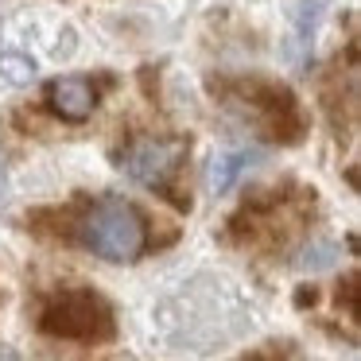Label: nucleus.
<instances>
[{
	"label": "nucleus",
	"instance_id": "nucleus-1",
	"mask_svg": "<svg viewBox=\"0 0 361 361\" xmlns=\"http://www.w3.org/2000/svg\"><path fill=\"white\" fill-rule=\"evenodd\" d=\"M51 218H59V237H71L82 249H90L94 257L113 260V264H133L148 252L152 245V226L144 218L140 206L125 202V198H86L74 210H47Z\"/></svg>",
	"mask_w": 361,
	"mask_h": 361
},
{
	"label": "nucleus",
	"instance_id": "nucleus-2",
	"mask_svg": "<svg viewBox=\"0 0 361 361\" xmlns=\"http://www.w3.org/2000/svg\"><path fill=\"white\" fill-rule=\"evenodd\" d=\"M214 97L237 121L272 144H299L307 136V117L299 97L272 78H221Z\"/></svg>",
	"mask_w": 361,
	"mask_h": 361
},
{
	"label": "nucleus",
	"instance_id": "nucleus-3",
	"mask_svg": "<svg viewBox=\"0 0 361 361\" xmlns=\"http://www.w3.org/2000/svg\"><path fill=\"white\" fill-rule=\"evenodd\" d=\"M311 210H314V195H307V190H272V195L257 198V202H249L241 214H237L233 221H229L226 237L237 245H245V249H280L283 241H288L291 233H299V229L311 221Z\"/></svg>",
	"mask_w": 361,
	"mask_h": 361
},
{
	"label": "nucleus",
	"instance_id": "nucleus-4",
	"mask_svg": "<svg viewBox=\"0 0 361 361\" xmlns=\"http://www.w3.org/2000/svg\"><path fill=\"white\" fill-rule=\"evenodd\" d=\"M35 322L47 338H63V342L97 345L117 338V314H113L109 299L94 288H63L47 295Z\"/></svg>",
	"mask_w": 361,
	"mask_h": 361
},
{
	"label": "nucleus",
	"instance_id": "nucleus-5",
	"mask_svg": "<svg viewBox=\"0 0 361 361\" xmlns=\"http://www.w3.org/2000/svg\"><path fill=\"white\" fill-rule=\"evenodd\" d=\"M113 159L133 183L164 190L171 202H179L171 183L179 179V167L187 159V140H179V136H133L121 144Z\"/></svg>",
	"mask_w": 361,
	"mask_h": 361
},
{
	"label": "nucleus",
	"instance_id": "nucleus-6",
	"mask_svg": "<svg viewBox=\"0 0 361 361\" xmlns=\"http://www.w3.org/2000/svg\"><path fill=\"white\" fill-rule=\"evenodd\" d=\"M97 102H102V90H97V82L86 78V74H71V78H59V82H51V86H47V105L63 121L94 117Z\"/></svg>",
	"mask_w": 361,
	"mask_h": 361
},
{
	"label": "nucleus",
	"instance_id": "nucleus-7",
	"mask_svg": "<svg viewBox=\"0 0 361 361\" xmlns=\"http://www.w3.org/2000/svg\"><path fill=\"white\" fill-rule=\"evenodd\" d=\"M322 16V0H303L295 12V24H291V39H288V55L291 63H303L311 55V43H314V27H319Z\"/></svg>",
	"mask_w": 361,
	"mask_h": 361
},
{
	"label": "nucleus",
	"instance_id": "nucleus-8",
	"mask_svg": "<svg viewBox=\"0 0 361 361\" xmlns=\"http://www.w3.org/2000/svg\"><path fill=\"white\" fill-rule=\"evenodd\" d=\"M252 164H260V152H221V156H214V164H210V190H214V195H226V190L233 187V183L241 179Z\"/></svg>",
	"mask_w": 361,
	"mask_h": 361
},
{
	"label": "nucleus",
	"instance_id": "nucleus-9",
	"mask_svg": "<svg viewBox=\"0 0 361 361\" xmlns=\"http://www.w3.org/2000/svg\"><path fill=\"white\" fill-rule=\"evenodd\" d=\"M338 257V249L330 241H319V245H307L303 257H299V268H311V272H319V268H330Z\"/></svg>",
	"mask_w": 361,
	"mask_h": 361
},
{
	"label": "nucleus",
	"instance_id": "nucleus-10",
	"mask_svg": "<svg viewBox=\"0 0 361 361\" xmlns=\"http://www.w3.org/2000/svg\"><path fill=\"white\" fill-rule=\"evenodd\" d=\"M345 303V314L350 319H357V276H345V283H338V307Z\"/></svg>",
	"mask_w": 361,
	"mask_h": 361
},
{
	"label": "nucleus",
	"instance_id": "nucleus-11",
	"mask_svg": "<svg viewBox=\"0 0 361 361\" xmlns=\"http://www.w3.org/2000/svg\"><path fill=\"white\" fill-rule=\"evenodd\" d=\"M288 357H291V350H288V345H264V350L245 353L241 361H288Z\"/></svg>",
	"mask_w": 361,
	"mask_h": 361
},
{
	"label": "nucleus",
	"instance_id": "nucleus-12",
	"mask_svg": "<svg viewBox=\"0 0 361 361\" xmlns=\"http://www.w3.org/2000/svg\"><path fill=\"white\" fill-rule=\"evenodd\" d=\"M0 361H20V357H16L12 350H0Z\"/></svg>",
	"mask_w": 361,
	"mask_h": 361
},
{
	"label": "nucleus",
	"instance_id": "nucleus-13",
	"mask_svg": "<svg viewBox=\"0 0 361 361\" xmlns=\"http://www.w3.org/2000/svg\"><path fill=\"white\" fill-rule=\"evenodd\" d=\"M0 195H4V167H0Z\"/></svg>",
	"mask_w": 361,
	"mask_h": 361
}]
</instances>
